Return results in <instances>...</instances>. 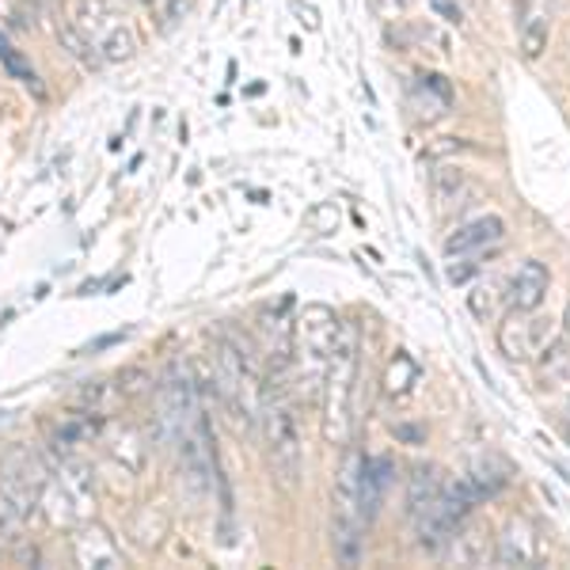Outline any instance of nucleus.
<instances>
[{"label": "nucleus", "mask_w": 570, "mask_h": 570, "mask_svg": "<svg viewBox=\"0 0 570 570\" xmlns=\"http://www.w3.org/2000/svg\"><path fill=\"white\" fill-rule=\"evenodd\" d=\"M198 392H194V380H190L187 366L171 361L168 373L160 380V423H164V434L176 442L183 429L198 418Z\"/></svg>", "instance_id": "nucleus-6"}, {"label": "nucleus", "mask_w": 570, "mask_h": 570, "mask_svg": "<svg viewBox=\"0 0 570 570\" xmlns=\"http://www.w3.org/2000/svg\"><path fill=\"white\" fill-rule=\"evenodd\" d=\"M418 380V366H415V358L411 354H395L392 361H388V373H384V392L388 395H407L411 392V384Z\"/></svg>", "instance_id": "nucleus-19"}, {"label": "nucleus", "mask_w": 570, "mask_h": 570, "mask_svg": "<svg viewBox=\"0 0 570 570\" xmlns=\"http://www.w3.org/2000/svg\"><path fill=\"white\" fill-rule=\"evenodd\" d=\"M544 49H548V20L544 15H528L522 23V54L528 62H536Z\"/></svg>", "instance_id": "nucleus-21"}, {"label": "nucleus", "mask_w": 570, "mask_h": 570, "mask_svg": "<svg viewBox=\"0 0 570 570\" xmlns=\"http://www.w3.org/2000/svg\"><path fill=\"white\" fill-rule=\"evenodd\" d=\"M395 437H403V442H423V429H415V426H395Z\"/></svg>", "instance_id": "nucleus-27"}, {"label": "nucleus", "mask_w": 570, "mask_h": 570, "mask_svg": "<svg viewBox=\"0 0 570 570\" xmlns=\"http://www.w3.org/2000/svg\"><path fill=\"white\" fill-rule=\"evenodd\" d=\"M567 332H570V309H567Z\"/></svg>", "instance_id": "nucleus-28"}, {"label": "nucleus", "mask_w": 570, "mask_h": 570, "mask_svg": "<svg viewBox=\"0 0 570 570\" xmlns=\"http://www.w3.org/2000/svg\"><path fill=\"white\" fill-rule=\"evenodd\" d=\"M259 434L262 449H267L270 479L282 491L293 494L304 476V449H301V426H297V411L289 407L282 395L267 400L259 407Z\"/></svg>", "instance_id": "nucleus-1"}, {"label": "nucleus", "mask_w": 570, "mask_h": 570, "mask_svg": "<svg viewBox=\"0 0 570 570\" xmlns=\"http://www.w3.org/2000/svg\"><path fill=\"white\" fill-rule=\"evenodd\" d=\"M445 548L452 551V559H457L460 567H487V563L494 559L491 540H487V536L479 533V528H465V533H452Z\"/></svg>", "instance_id": "nucleus-14"}, {"label": "nucleus", "mask_w": 570, "mask_h": 570, "mask_svg": "<svg viewBox=\"0 0 570 570\" xmlns=\"http://www.w3.org/2000/svg\"><path fill=\"white\" fill-rule=\"evenodd\" d=\"M494 304H499V297H494L491 282H479L472 293H468V309H472L476 320H491L494 316Z\"/></svg>", "instance_id": "nucleus-22"}, {"label": "nucleus", "mask_w": 570, "mask_h": 570, "mask_svg": "<svg viewBox=\"0 0 570 570\" xmlns=\"http://www.w3.org/2000/svg\"><path fill=\"white\" fill-rule=\"evenodd\" d=\"M540 559V536L528 517H510L494 548V563L499 567H533Z\"/></svg>", "instance_id": "nucleus-8"}, {"label": "nucleus", "mask_w": 570, "mask_h": 570, "mask_svg": "<svg viewBox=\"0 0 570 570\" xmlns=\"http://www.w3.org/2000/svg\"><path fill=\"white\" fill-rule=\"evenodd\" d=\"M540 384L544 388H563L570 384V338H559V343H548L540 350Z\"/></svg>", "instance_id": "nucleus-16"}, {"label": "nucleus", "mask_w": 570, "mask_h": 570, "mask_svg": "<svg viewBox=\"0 0 570 570\" xmlns=\"http://www.w3.org/2000/svg\"><path fill=\"white\" fill-rule=\"evenodd\" d=\"M476 275V262H452L449 267V282H468Z\"/></svg>", "instance_id": "nucleus-26"}, {"label": "nucleus", "mask_w": 570, "mask_h": 570, "mask_svg": "<svg viewBox=\"0 0 570 570\" xmlns=\"http://www.w3.org/2000/svg\"><path fill=\"white\" fill-rule=\"evenodd\" d=\"M502 236H506V225H502V217H479V221H468V225H460L457 233H452L449 239H445V255H449V259H457V255L487 252V247H494Z\"/></svg>", "instance_id": "nucleus-9"}, {"label": "nucleus", "mask_w": 570, "mask_h": 570, "mask_svg": "<svg viewBox=\"0 0 570 570\" xmlns=\"http://www.w3.org/2000/svg\"><path fill=\"white\" fill-rule=\"evenodd\" d=\"M373 4L377 15H384V20H395V15L407 12V0H369Z\"/></svg>", "instance_id": "nucleus-23"}, {"label": "nucleus", "mask_w": 570, "mask_h": 570, "mask_svg": "<svg viewBox=\"0 0 570 570\" xmlns=\"http://www.w3.org/2000/svg\"><path fill=\"white\" fill-rule=\"evenodd\" d=\"M429 187H434V198L442 210H457V205H465L468 198L476 194L468 171H460L457 164H442V168L429 176Z\"/></svg>", "instance_id": "nucleus-13"}, {"label": "nucleus", "mask_w": 570, "mask_h": 570, "mask_svg": "<svg viewBox=\"0 0 570 570\" xmlns=\"http://www.w3.org/2000/svg\"><path fill=\"white\" fill-rule=\"evenodd\" d=\"M0 65H4V69L12 72V77L20 80V85H27L35 96H43V80H38V72L31 69V65H27V57H23L20 49H12V46H8L4 38H0Z\"/></svg>", "instance_id": "nucleus-20"}, {"label": "nucleus", "mask_w": 570, "mask_h": 570, "mask_svg": "<svg viewBox=\"0 0 570 570\" xmlns=\"http://www.w3.org/2000/svg\"><path fill=\"white\" fill-rule=\"evenodd\" d=\"M69 23L99 49L103 62H130L137 54L134 31L122 23L111 0H69Z\"/></svg>", "instance_id": "nucleus-3"}, {"label": "nucleus", "mask_w": 570, "mask_h": 570, "mask_svg": "<svg viewBox=\"0 0 570 570\" xmlns=\"http://www.w3.org/2000/svg\"><path fill=\"white\" fill-rule=\"evenodd\" d=\"M354 373H358V332L354 324H343L335 335V346L327 354L324 369V434L327 442H346L350 434V395Z\"/></svg>", "instance_id": "nucleus-2"}, {"label": "nucleus", "mask_w": 570, "mask_h": 570, "mask_svg": "<svg viewBox=\"0 0 570 570\" xmlns=\"http://www.w3.org/2000/svg\"><path fill=\"white\" fill-rule=\"evenodd\" d=\"M452 103V88L445 85V77H437V72H418L415 85H411V107H415L418 119L434 122L442 119L445 111H449Z\"/></svg>", "instance_id": "nucleus-12"}, {"label": "nucleus", "mask_w": 570, "mask_h": 570, "mask_svg": "<svg viewBox=\"0 0 570 570\" xmlns=\"http://www.w3.org/2000/svg\"><path fill=\"white\" fill-rule=\"evenodd\" d=\"M548 267L536 259H525L522 267H517V275L510 278V304L522 312H536L544 304V297H548Z\"/></svg>", "instance_id": "nucleus-10"}, {"label": "nucleus", "mask_w": 570, "mask_h": 570, "mask_svg": "<svg viewBox=\"0 0 570 570\" xmlns=\"http://www.w3.org/2000/svg\"><path fill=\"white\" fill-rule=\"evenodd\" d=\"M567 411H570V400H567Z\"/></svg>", "instance_id": "nucleus-29"}, {"label": "nucleus", "mask_w": 570, "mask_h": 570, "mask_svg": "<svg viewBox=\"0 0 570 570\" xmlns=\"http://www.w3.org/2000/svg\"><path fill=\"white\" fill-rule=\"evenodd\" d=\"M465 142H457V137H442V145L429 148V156H449V153H465Z\"/></svg>", "instance_id": "nucleus-25"}, {"label": "nucleus", "mask_w": 570, "mask_h": 570, "mask_svg": "<svg viewBox=\"0 0 570 570\" xmlns=\"http://www.w3.org/2000/svg\"><path fill=\"white\" fill-rule=\"evenodd\" d=\"M54 35H57V43H62L65 54H69L72 62H80V65H85V69H99V65H107L103 57H99V49H96L92 43H88V38L80 35V31L72 27L69 20H65V23H57V27H54Z\"/></svg>", "instance_id": "nucleus-18"}, {"label": "nucleus", "mask_w": 570, "mask_h": 570, "mask_svg": "<svg viewBox=\"0 0 570 570\" xmlns=\"http://www.w3.org/2000/svg\"><path fill=\"white\" fill-rule=\"evenodd\" d=\"M46 483H49V476H46V468L38 465L35 452L12 449L4 460H0V494H4L20 514H31V510L38 506Z\"/></svg>", "instance_id": "nucleus-4"}, {"label": "nucleus", "mask_w": 570, "mask_h": 570, "mask_svg": "<svg viewBox=\"0 0 570 570\" xmlns=\"http://www.w3.org/2000/svg\"><path fill=\"white\" fill-rule=\"evenodd\" d=\"M72 551H77V563L80 567H99V570L126 567V559H122L119 544H114L111 536H107V528H99V525H88L85 533L77 536Z\"/></svg>", "instance_id": "nucleus-11"}, {"label": "nucleus", "mask_w": 570, "mask_h": 570, "mask_svg": "<svg viewBox=\"0 0 570 570\" xmlns=\"http://www.w3.org/2000/svg\"><path fill=\"white\" fill-rule=\"evenodd\" d=\"M429 4L437 8V15H442L445 23H460V20H465V12L457 8V0H429Z\"/></svg>", "instance_id": "nucleus-24"}, {"label": "nucleus", "mask_w": 570, "mask_h": 570, "mask_svg": "<svg viewBox=\"0 0 570 570\" xmlns=\"http://www.w3.org/2000/svg\"><path fill=\"white\" fill-rule=\"evenodd\" d=\"M548 324H551V320L536 316V312L514 309L499 324V350L506 354L510 361H533V358H540V350L548 346Z\"/></svg>", "instance_id": "nucleus-7"}, {"label": "nucleus", "mask_w": 570, "mask_h": 570, "mask_svg": "<svg viewBox=\"0 0 570 570\" xmlns=\"http://www.w3.org/2000/svg\"><path fill=\"white\" fill-rule=\"evenodd\" d=\"M343 327V320L335 316L327 304H309L297 324V350L304 358V369H309V380H320L327 369V354L335 346V335Z\"/></svg>", "instance_id": "nucleus-5"}, {"label": "nucleus", "mask_w": 570, "mask_h": 570, "mask_svg": "<svg viewBox=\"0 0 570 570\" xmlns=\"http://www.w3.org/2000/svg\"><path fill=\"white\" fill-rule=\"evenodd\" d=\"M468 483L476 487L479 499H491V494H499L502 487L510 483V465L494 457V452H487V460H476V465H472V476H468Z\"/></svg>", "instance_id": "nucleus-17"}, {"label": "nucleus", "mask_w": 570, "mask_h": 570, "mask_svg": "<svg viewBox=\"0 0 570 570\" xmlns=\"http://www.w3.org/2000/svg\"><path fill=\"white\" fill-rule=\"evenodd\" d=\"M445 491V476L442 468H415V476H411L407 483V514H423L426 506H434L437 499H442Z\"/></svg>", "instance_id": "nucleus-15"}]
</instances>
